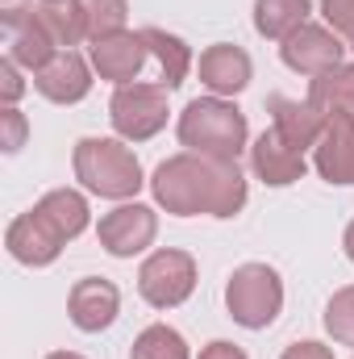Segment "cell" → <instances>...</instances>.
Returning <instances> with one entry per match:
<instances>
[{
  "instance_id": "ffe728a7",
  "label": "cell",
  "mask_w": 354,
  "mask_h": 359,
  "mask_svg": "<svg viewBox=\"0 0 354 359\" xmlns=\"http://www.w3.org/2000/svg\"><path fill=\"white\" fill-rule=\"evenodd\" d=\"M309 104H317L325 117H334V113H354V67L338 63V67L321 72V76L313 80Z\"/></svg>"
},
{
  "instance_id": "44dd1931",
  "label": "cell",
  "mask_w": 354,
  "mask_h": 359,
  "mask_svg": "<svg viewBox=\"0 0 354 359\" xmlns=\"http://www.w3.org/2000/svg\"><path fill=\"white\" fill-rule=\"evenodd\" d=\"M55 55H59V50H55V42L46 38V29L38 25V17H29V21H21L17 29H8V59H13V63H21V67H29V72H42Z\"/></svg>"
},
{
  "instance_id": "ac0fdd59",
  "label": "cell",
  "mask_w": 354,
  "mask_h": 359,
  "mask_svg": "<svg viewBox=\"0 0 354 359\" xmlns=\"http://www.w3.org/2000/svg\"><path fill=\"white\" fill-rule=\"evenodd\" d=\"M38 25L46 29V38L55 46H76L80 38H88V17H84V4L80 0H42L34 8Z\"/></svg>"
},
{
  "instance_id": "cb8c5ba5",
  "label": "cell",
  "mask_w": 354,
  "mask_h": 359,
  "mask_svg": "<svg viewBox=\"0 0 354 359\" xmlns=\"http://www.w3.org/2000/svg\"><path fill=\"white\" fill-rule=\"evenodd\" d=\"M84 17H88V38L100 42L108 34H121L125 25V0H80Z\"/></svg>"
},
{
  "instance_id": "30bf717a",
  "label": "cell",
  "mask_w": 354,
  "mask_h": 359,
  "mask_svg": "<svg viewBox=\"0 0 354 359\" xmlns=\"http://www.w3.org/2000/svg\"><path fill=\"white\" fill-rule=\"evenodd\" d=\"M317 172L330 184H354V113H334L317 138Z\"/></svg>"
},
{
  "instance_id": "484cf974",
  "label": "cell",
  "mask_w": 354,
  "mask_h": 359,
  "mask_svg": "<svg viewBox=\"0 0 354 359\" xmlns=\"http://www.w3.org/2000/svg\"><path fill=\"white\" fill-rule=\"evenodd\" d=\"M321 13L338 34L351 38V50H354V0H321Z\"/></svg>"
},
{
  "instance_id": "4dcf8cb0",
  "label": "cell",
  "mask_w": 354,
  "mask_h": 359,
  "mask_svg": "<svg viewBox=\"0 0 354 359\" xmlns=\"http://www.w3.org/2000/svg\"><path fill=\"white\" fill-rule=\"evenodd\" d=\"M200 359H246V351L234 347V343H208V347L200 351Z\"/></svg>"
},
{
  "instance_id": "8992f818",
  "label": "cell",
  "mask_w": 354,
  "mask_h": 359,
  "mask_svg": "<svg viewBox=\"0 0 354 359\" xmlns=\"http://www.w3.org/2000/svg\"><path fill=\"white\" fill-rule=\"evenodd\" d=\"M138 288L155 309H176L196 288V259L187 251H155L138 271Z\"/></svg>"
},
{
  "instance_id": "52a82bcc",
  "label": "cell",
  "mask_w": 354,
  "mask_h": 359,
  "mask_svg": "<svg viewBox=\"0 0 354 359\" xmlns=\"http://www.w3.org/2000/svg\"><path fill=\"white\" fill-rule=\"evenodd\" d=\"M155 230H159V222H155V213L146 205H121L108 217H100V243L117 259H129L142 247H150L155 243Z\"/></svg>"
},
{
  "instance_id": "9c48e42d",
  "label": "cell",
  "mask_w": 354,
  "mask_h": 359,
  "mask_svg": "<svg viewBox=\"0 0 354 359\" xmlns=\"http://www.w3.org/2000/svg\"><path fill=\"white\" fill-rule=\"evenodd\" d=\"M117 309H121V292H117V284H108V280H80L76 288H71V297H67V313H71V322L84 330V334H100V330H108L113 326V318H117Z\"/></svg>"
},
{
  "instance_id": "7c38bea8",
  "label": "cell",
  "mask_w": 354,
  "mask_h": 359,
  "mask_svg": "<svg viewBox=\"0 0 354 359\" xmlns=\"http://www.w3.org/2000/svg\"><path fill=\"white\" fill-rule=\"evenodd\" d=\"M34 84L46 100L55 104H76L84 100L92 88V76H88V63L76 55V50H59L42 72H34Z\"/></svg>"
},
{
  "instance_id": "5b68a950",
  "label": "cell",
  "mask_w": 354,
  "mask_h": 359,
  "mask_svg": "<svg viewBox=\"0 0 354 359\" xmlns=\"http://www.w3.org/2000/svg\"><path fill=\"white\" fill-rule=\"evenodd\" d=\"M108 117L129 142L155 138L167 126V84H121L108 104Z\"/></svg>"
},
{
  "instance_id": "1f68e13d",
  "label": "cell",
  "mask_w": 354,
  "mask_h": 359,
  "mask_svg": "<svg viewBox=\"0 0 354 359\" xmlns=\"http://www.w3.org/2000/svg\"><path fill=\"white\" fill-rule=\"evenodd\" d=\"M346 255L354 259V222H351V230H346Z\"/></svg>"
},
{
  "instance_id": "6da1fadb",
  "label": "cell",
  "mask_w": 354,
  "mask_h": 359,
  "mask_svg": "<svg viewBox=\"0 0 354 359\" xmlns=\"http://www.w3.org/2000/svg\"><path fill=\"white\" fill-rule=\"evenodd\" d=\"M150 188L159 205H167V213H179V217H192V213L234 217L246 205V180L238 172V159L176 155L159 163Z\"/></svg>"
},
{
  "instance_id": "f1b7e54d",
  "label": "cell",
  "mask_w": 354,
  "mask_h": 359,
  "mask_svg": "<svg viewBox=\"0 0 354 359\" xmlns=\"http://www.w3.org/2000/svg\"><path fill=\"white\" fill-rule=\"evenodd\" d=\"M0 13H4V25L17 29L21 21L34 17V0H0Z\"/></svg>"
},
{
  "instance_id": "f546056e",
  "label": "cell",
  "mask_w": 354,
  "mask_h": 359,
  "mask_svg": "<svg viewBox=\"0 0 354 359\" xmlns=\"http://www.w3.org/2000/svg\"><path fill=\"white\" fill-rule=\"evenodd\" d=\"M283 359H334L330 347H321V343H296V347H288Z\"/></svg>"
},
{
  "instance_id": "2e32d148",
  "label": "cell",
  "mask_w": 354,
  "mask_h": 359,
  "mask_svg": "<svg viewBox=\"0 0 354 359\" xmlns=\"http://www.w3.org/2000/svg\"><path fill=\"white\" fill-rule=\"evenodd\" d=\"M146 55H150V50H146L142 34H108V38H100V42L92 46L96 72H100L104 80H117V84H129V80L138 76V67H142Z\"/></svg>"
},
{
  "instance_id": "ba28073f",
  "label": "cell",
  "mask_w": 354,
  "mask_h": 359,
  "mask_svg": "<svg viewBox=\"0 0 354 359\" xmlns=\"http://www.w3.org/2000/svg\"><path fill=\"white\" fill-rule=\"evenodd\" d=\"M342 42L330 34V29H321V25H300L288 42H283V63L292 67V72H300V76H321V72H330V67H338V59H342Z\"/></svg>"
},
{
  "instance_id": "83f0119b",
  "label": "cell",
  "mask_w": 354,
  "mask_h": 359,
  "mask_svg": "<svg viewBox=\"0 0 354 359\" xmlns=\"http://www.w3.org/2000/svg\"><path fill=\"white\" fill-rule=\"evenodd\" d=\"M0 96H4L8 109H13V100L21 96V80H17V63H13V59L0 63Z\"/></svg>"
},
{
  "instance_id": "d4e9b609",
  "label": "cell",
  "mask_w": 354,
  "mask_h": 359,
  "mask_svg": "<svg viewBox=\"0 0 354 359\" xmlns=\"http://www.w3.org/2000/svg\"><path fill=\"white\" fill-rule=\"evenodd\" d=\"M325 330H330L338 343L354 347V284L342 288V292L330 301V309H325Z\"/></svg>"
},
{
  "instance_id": "4316f807",
  "label": "cell",
  "mask_w": 354,
  "mask_h": 359,
  "mask_svg": "<svg viewBox=\"0 0 354 359\" xmlns=\"http://www.w3.org/2000/svg\"><path fill=\"white\" fill-rule=\"evenodd\" d=\"M0 121H4V151H8V155L21 151V142H25V117H21L17 109H4Z\"/></svg>"
},
{
  "instance_id": "9a60e30c",
  "label": "cell",
  "mask_w": 354,
  "mask_h": 359,
  "mask_svg": "<svg viewBox=\"0 0 354 359\" xmlns=\"http://www.w3.org/2000/svg\"><path fill=\"white\" fill-rule=\"evenodd\" d=\"M200 84H208L217 96L242 92L250 84V55H246L242 46H229V42L208 46V50L200 55Z\"/></svg>"
},
{
  "instance_id": "e0dca14e",
  "label": "cell",
  "mask_w": 354,
  "mask_h": 359,
  "mask_svg": "<svg viewBox=\"0 0 354 359\" xmlns=\"http://www.w3.org/2000/svg\"><path fill=\"white\" fill-rule=\"evenodd\" d=\"M34 213H38L63 243L76 238V234H84V226H88V201H84L80 192H71V188L46 192V196L34 205Z\"/></svg>"
},
{
  "instance_id": "d6986e66",
  "label": "cell",
  "mask_w": 354,
  "mask_h": 359,
  "mask_svg": "<svg viewBox=\"0 0 354 359\" xmlns=\"http://www.w3.org/2000/svg\"><path fill=\"white\" fill-rule=\"evenodd\" d=\"M309 25V0H255V29L263 38H292Z\"/></svg>"
},
{
  "instance_id": "d6a6232c",
  "label": "cell",
  "mask_w": 354,
  "mask_h": 359,
  "mask_svg": "<svg viewBox=\"0 0 354 359\" xmlns=\"http://www.w3.org/2000/svg\"><path fill=\"white\" fill-rule=\"evenodd\" d=\"M46 359H80V355H71V351H55V355H46Z\"/></svg>"
},
{
  "instance_id": "7402d4cb",
  "label": "cell",
  "mask_w": 354,
  "mask_h": 359,
  "mask_svg": "<svg viewBox=\"0 0 354 359\" xmlns=\"http://www.w3.org/2000/svg\"><path fill=\"white\" fill-rule=\"evenodd\" d=\"M142 42H146V50H150V55L159 59V67H163V84H167V88H179L183 76H187V67H192V50L179 42L176 34L155 29V25L142 29Z\"/></svg>"
},
{
  "instance_id": "5bb4252c",
  "label": "cell",
  "mask_w": 354,
  "mask_h": 359,
  "mask_svg": "<svg viewBox=\"0 0 354 359\" xmlns=\"http://www.w3.org/2000/svg\"><path fill=\"white\" fill-rule=\"evenodd\" d=\"M250 168H255V176L271 184V188H283V184H296V180L304 176V155L300 151H292L275 130H267L263 138L250 147Z\"/></svg>"
},
{
  "instance_id": "7a4b0ae2",
  "label": "cell",
  "mask_w": 354,
  "mask_h": 359,
  "mask_svg": "<svg viewBox=\"0 0 354 359\" xmlns=\"http://www.w3.org/2000/svg\"><path fill=\"white\" fill-rule=\"evenodd\" d=\"M179 142L204 159H238L246 147V117L225 100H192L179 113Z\"/></svg>"
},
{
  "instance_id": "603a6c76",
  "label": "cell",
  "mask_w": 354,
  "mask_h": 359,
  "mask_svg": "<svg viewBox=\"0 0 354 359\" xmlns=\"http://www.w3.org/2000/svg\"><path fill=\"white\" fill-rule=\"evenodd\" d=\"M129 359H187V343L171 326H146L134 343Z\"/></svg>"
},
{
  "instance_id": "4fadbf2b",
  "label": "cell",
  "mask_w": 354,
  "mask_h": 359,
  "mask_svg": "<svg viewBox=\"0 0 354 359\" xmlns=\"http://www.w3.org/2000/svg\"><path fill=\"white\" fill-rule=\"evenodd\" d=\"M8 251H13V259H21V264H29V268H46V264L59 259L63 238L29 209V213H21V217L8 226Z\"/></svg>"
},
{
  "instance_id": "277c9868",
  "label": "cell",
  "mask_w": 354,
  "mask_h": 359,
  "mask_svg": "<svg viewBox=\"0 0 354 359\" xmlns=\"http://www.w3.org/2000/svg\"><path fill=\"white\" fill-rule=\"evenodd\" d=\"M225 301H229V313H234L238 326L263 330V326L275 322V313L283 305V284L267 264H246V268H238L229 276Z\"/></svg>"
},
{
  "instance_id": "3957f363",
  "label": "cell",
  "mask_w": 354,
  "mask_h": 359,
  "mask_svg": "<svg viewBox=\"0 0 354 359\" xmlns=\"http://www.w3.org/2000/svg\"><path fill=\"white\" fill-rule=\"evenodd\" d=\"M76 176L100 196H134L142 188V168L134 159L129 147L113 142V138H84L76 147Z\"/></svg>"
},
{
  "instance_id": "8fae6325",
  "label": "cell",
  "mask_w": 354,
  "mask_h": 359,
  "mask_svg": "<svg viewBox=\"0 0 354 359\" xmlns=\"http://www.w3.org/2000/svg\"><path fill=\"white\" fill-rule=\"evenodd\" d=\"M271 117H275V134L292 147V151H300L304 155V147H317V138L325 134V113L317 109V104H300V100H292V96H271Z\"/></svg>"
}]
</instances>
